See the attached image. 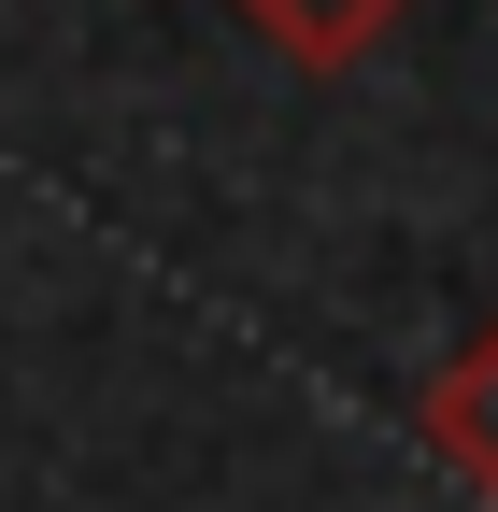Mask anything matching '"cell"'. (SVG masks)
Masks as SVG:
<instances>
[{"mask_svg":"<svg viewBox=\"0 0 498 512\" xmlns=\"http://www.w3.org/2000/svg\"><path fill=\"white\" fill-rule=\"evenodd\" d=\"M413 427H427V456H442V470L498 512V313H484V328L413 384Z\"/></svg>","mask_w":498,"mask_h":512,"instance_id":"6da1fadb","label":"cell"},{"mask_svg":"<svg viewBox=\"0 0 498 512\" xmlns=\"http://www.w3.org/2000/svg\"><path fill=\"white\" fill-rule=\"evenodd\" d=\"M399 15L413 0H242V29H257L271 57H299V72H356Z\"/></svg>","mask_w":498,"mask_h":512,"instance_id":"7a4b0ae2","label":"cell"}]
</instances>
